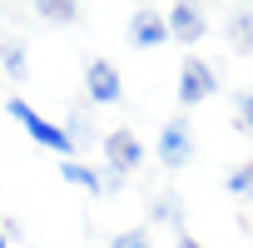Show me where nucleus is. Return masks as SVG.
<instances>
[{"mask_svg": "<svg viewBox=\"0 0 253 248\" xmlns=\"http://www.w3.org/2000/svg\"><path fill=\"white\" fill-rule=\"evenodd\" d=\"M99 149H104V189H109V194H114L124 179H129V174L144 164V154H149L144 139H139L134 129H109Z\"/></svg>", "mask_w": 253, "mask_h": 248, "instance_id": "f257e3e1", "label": "nucleus"}, {"mask_svg": "<svg viewBox=\"0 0 253 248\" xmlns=\"http://www.w3.org/2000/svg\"><path fill=\"white\" fill-rule=\"evenodd\" d=\"M10 119L20 124V129H25V134H30V139H35L40 149H55V154H60V164H65V159L75 154V144H70V134H65V124H55V119L35 114V109H30V104H25L20 94L10 99Z\"/></svg>", "mask_w": 253, "mask_h": 248, "instance_id": "f03ea898", "label": "nucleus"}, {"mask_svg": "<svg viewBox=\"0 0 253 248\" xmlns=\"http://www.w3.org/2000/svg\"><path fill=\"white\" fill-rule=\"evenodd\" d=\"M154 159H159L169 174H179V169H189V164H194V129H189V119H184V114H174L164 129H159Z\"/></svg>", "mask_w": 253, "mask_h": 248, "instance_id": "7ed1b4c3", "label": "nucleus"}, {"mask_svg": "<svg viewBox=\"0 0 253 248\" xmlns=\"http://www.w3.org/2000/svg\"><path fill=\"white\" fill-rule=\"evenodd\" d=\"M213 94H218V70H213L209 60L189 55V60L179 65V104H184V109H199V104L213 99Z\"/></svg>", "mask_w": 253, "mask_h": 248, "instance_id": "20e7f679", "label": "nucleus"}, {"mask_svg": "<svg viewBox=\"0 0 253 248\" xmlns=\"http://www.w3.org/2000/svg\"><path fill=\"white\" fill-rule=\"evenodd\" d=\"M164 20H169V40H179V45H199L209 35V10L194 5V0H174Z\"/></svg>", "mask_w": 253, "mask_h": 248, "instance_id": "39448f33", "label": "nucleus"}, {"mask_svg": "<svg viewBox=\"0 0 253 248\" xmlns=\"http://www.w3.org/2000/svg\"><path fill=\"white\" fill-rule=\"evenodd\" d=\"M124 35H129L134 50H159V45H169V20H164V10L139 5L129 15V25H124Z\"/></svg>", "mask_w": 253, "mask_h": 248, "instance_id": "423d86ee", "label": "nucleus"}, {"mask_svg": "<svg viewBox=\"0 0 253 248\" xmlns=\"http://www.w3.org/2000/svg\"><path fill=\"white\" fill-rule=\"evenodd\" d=\"M84 94H89V104H119L124 99V80H119L114 60H89L84 65Z\"/></svg>", "mask_w": 253, "mask_h": 248, "instance_id": "0eeeda50", "label": "nucleus"}, {"mask_svg": "<svg viewBox=\"0 0 253 248\" xmlns=\"http://www.w3.org/2000/svg\"><path fill=\"white\" fill-rule=\"evenodd\" d=\"M60 179H65V184H75V189H84L89 199H104V194H109V189H104V169L80 164V159H65V164H60Z\"/></svg>", "mask_w": 253, "mask_h": 248, "instance_id": "6e6552de", "label": "nucleus"}, {"mask_svg": "<svg viewBox=\"0 0 253 248\" xmlns=\"http://www.w3.org/2000/svg\"><path fill=\"white\" fill-rule=\"evenodd\" d=\"M223 35L238 55H253V5H233L228 20H223Z\"/></svg>", "mask_w": 253, "mask_h": 248, "instance_id": "1a4fd4ad", "label": "nucleus"}, {"mask_svg": "<svg viewBox=\"0 0 253 248\" xmlns=\"http://www.w3.org/2000/svg\"><path fill=\"white\" fill-rule=\"evenodd\" d=\"M149 218H154V223H174V228L184 233V199H179L174 189L154 194V199H149Z\"/></svg>", "mask_w": 253, "mask_h": 248, "instance_id": "9d476101", "label": "nucleus"}, {"mask_svg": "<svg viewBox=\"0 0 253 248\" xmlns=\"http://www.w3.org/2000/svg\"><path fill=\"white\" fill-rule=\"evenodd\" d=\"M0 65L10 70V80H25L30 75V55H25V40H0Z\"/></svg>", "mask_w": 253, "mask_h": 248, "instance_id": "9b49d317", "label": "nucleus"}, {"mask_svg": "<svg viewBox=\"0 0 253 248\" xmlns=\"http://www.w3.org/2000/svg\"><path fill=\"white\" fill-rule=\"evenodd\" d=\"M35 15H40L45 25H75V20H80V5H70V0H40Z\"/></svg>", "mask_w": 253, "mask_h": 248, "instance_id": "f8f14e48", "label": "nucleus"}, {"mask_svg": "<svg viewBox=\"0 0 253 248\" xmlns=\"http://www.w3.org/2000/svg\"><path fill=\"white\" fill-rule=\"evenodd\" d=\"M223 189H228L233 199H253V164H238V169H228Z\"/></svg>", "mask_w": 253, "mask_h": 248, "instance_id": "ddd939ff", "label": "nucleus"}, {"mask_svg": "<svg viewBox=\"0 0 253 248\" xmlns=\"http://www.w3.org/2000/svg\"><path fill=\"white\" fill-rule=\"evenodd\" d=\"M233 129L253 134V89H238L233 94Z\"/></svg>", "mask_w": 253, "mask_h": 248, "instance_id": "4468645a", "label": "nucleus"}, {"mask_svg": "<svg viewBox=\"0 0 253 248\" xmlns=\"http://www.w3.org/2000/svg\"><path fill=\"white\" fill-rule=\"evenodd\" d=\"M109 248H154V233L149 228H124L109 238Z\"/></svg>", "mask_w": 253, "mask_h": 248, "instance_id": "2eb2a0df", "label": "nucleus"}, {"mask_svg": "<svg viewBox=\"0 0 253 248\" xmlns=\"http://www.w3.org/2000/svg\"><path fill=\"white\" fill-rule=\"evenodd\" d=\"M65 134H70V144L89 139V119H84V114H70V119H65Z\"/></svg>", "mask_w": 253, "mask_h": 248, "instance_id": "dca6fc26", "label": "nucleus"}, {"mask_svg": "<svg viewBox=\"0 0 253 248\" xmlns=\"http://www.w3.org/2000/svg\"><path fill=\"white\" fill-rule=\"evenodd\" d=\"M174 248H204V243H199L194 233H179V238H174Z\"/></svg>", "mask_w": 253, "mask_h": 248, "instance_id": "f3484780", "label": "nucleus"}, {"mask_svg": "<svg viewBox=\"0 0 253 248\" xmlns=\"http://www.w3.org/2000/svg\"><path fill=\"white\" fill-rule=\"evenodd\" d=\"M0 248H5V228H0Z\"/></svg>", "mask_w": 253, "mask_h": 248, "instance_id": "a211bd4d", "label": "nucleus"}]
</instances>
